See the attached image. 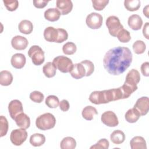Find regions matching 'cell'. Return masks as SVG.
<instances>
[{
  "instance_id": "cell-18",
  "label": "cell",
  "mask_w": 149,
  "mask_h": 149,
  "mask_svg": "<svg viewBox=\"0 0 149 149\" xmlns=\"http://www.w3.org/2000/svg\"><path fill=\"white\" fill-rule=\"evenodd\" d=\"M14 120L17 126L20 128L26 129L30 127V119L28 115L24 112L18 115Z\"/></svg>"
},
{
  "instance_id": "cell-34",
  "label": "cell",
  "mask_w": 149,
  "mask_h": 149,
  "mask_svg": "<svg viewBox=\"0 0 149 149\" xmlns=\"http://www.w3.org/2000/svg\"><path fill=\"white\" fill-rule=\"evenodd\" d=\"M116 37L121 42H128L131 40V36L129 31L124 29H122L117 34Z\"/></svg>"
},
{
  "instance_id": "cell-39",
  "label": "cell",
  "mask_w": 149,
  "mask_h": 149,
  "mask_svg": "<svg viewBox=\"0 0 149 149\" xmlns=\"http://www.w3.org/2000/svg\"><path fill=\"white\" fill-rule=\"evenodd\" d=\"M81 63L84 65L86 70V76H90L94 70V65L93 63L89 60H84L81 61Z\"/></svg>"
},
{
  "instance_id": "cell-6",
  "label": "cell",
  "mask_w": 149,
  "mask_h": 149,
  "mask_svg": "<svg viewBox=\"0 0 149 149\" xmlns=\"http://www.w3.org/2000/svg\"><path fill=\"white\" fill-rule=\"evenodd\" d=\"M106 26L110 35L116 37L117 34L123 29L119 19L115 16H110L106 20Z\"/></svg>"
},
{
  "instance_id": "cell-31",
  "label": "cell",
  "mask_w": 149,
  "mask_h": 149,
  "mask_svg": "<svg viewBox=\"0 0 149 149\" xmlns=\"http://www.w3.org/2000/svg\"><path fill=\"white\" fill-rule=\"evenodd\" d=\"M133 49L136 54H143L146 49V45L144 41L137 40L133 44Z\"/></svg>"
},
{
  "instance_id": "cell-2",
  "label": "cell",
  "mask_w": 149,
  "mask_h": 149,
  "mask_svg": "<svg viewBox=\"0 0 149 149\" xmlns=\"http://www.w3.org/2000/svg\"><path fill=\"white\" fill-rule=\"evenodd\" d=\"M90 101L95 105L107 104L111 101H115L113 89L94 91L92 92L89 96Z\"/></svg>"
},
{
  "instance_id": "cell-24",
  "label": "cell",
  "mask_w": 149,
  "mask_h": 149,
  "mask_svg": "<svg viewBox=\"0 0 149 149\" xmlns=\"http://www.w3.org/2000/svg\"><path fill=\"white\" fill-rule=\"evenodd\" d=\"M98 112L97 109L90 105L84 107L81 112L82 116L87 120H91L93 119L94 115H97Z\"/></svg>"
},
{
  "instance_id": "cell-17",
  "label": "cell",
  "mask_w": 149,
  "mask_h": 149,
  "mask_svg": "<svg viewBox=\"0 0 149 149\" xmlns=\"http://www.w3.org/2000/svg\"><path fill=\"white\" fill-rule=\"evenodd\" d=\"M127 23L129 26L132 30H139L142 27L143 20L139 15L134 14L129 17Z\"/></svg>"
},
{
  "instance_id": "cell-30",
  "label": "cell",
  "mask_w": 149,
  "mask_h": 149,
  "mask_svg": "<svg viewBox=\"0 0 149 149\" xmlns=\"http://www.w3.org/2000/svg\"><path fill=\"white\" fill-rule=\"evenodd\" d=\"M140 3L139 0H125L124 1L125 8L131 12L137 10L140 7Z\"/></svg>"
},
{
  "instance_id": "cell-22",
  "label": "cell",
  "mask_w": 149,
  "mask_h": 149,
  "mask_svg": "<svg viewBox=\"0 0 149 149\" xmlns=\"http://www.w3.org/2000/svg\"><path fill=\"white\" fill-rule=\"evenodd\" d=\"M140 114L134 108L129 109L125 113V118L126 120L129 123L136 122L140 117Z\"/></svg>"
},
{
  "instance_id": "cell-16",
  "label": "cell",
  "mask_w": 149,
  "mask_h": 149,
  "mask_svg": "<svg viewBox=\"0 0 149 149\" xmlns=\"http://www.w3.org/2000/svg\"><path fill=\"white\" fill-rule=\"evenodd\" d=\"M26 62V59L23 54L17 53L12 55L10 60V63L12 66L16 69H22L23 68Z\"/></svg>"
},
{
  "instance_id": "cell-38",
  "label": "cell",
  "mask_w": 149,
  "mask_h": 149,
  "mask_svg": "<svg viewBox=\"0 0 149 149\" xmlns=\"http://www.w3.org/2000/svg\"><path fill=\"white\" fill-rule=\"evenodd\" d=\"M3 2L4 3L5 6L7 9V10L11 12L16 10L19 6V2L17 0H14V1L3 0Z\"/></svg>"
},
{
  "instance_id": "cell-43",
  "label": "cell",
  "mask_w": 149,
  "mask_h": 149,
  "mask_svg": "<svg viewBox=\"0 0 149 149\" xmlns=\"http://www.w3.org/2000/svg\"><path fill=\"white\" fill-rule=\"evenodd\" d=\"M141 72L143 76H149V63L148 62H144L141 66Z\"/></svg>"
},
{
  "instance_id": "cell-36",
  "label": "cell",
  "mask_w": 149,
  "mask_h": 149,
  "mask_svg": "<svg viewBox=\"0 0 149 149\" xmlns=\"http://www.w3.org/2000/svg\"><path fill=\"white\" fill-rule=\"evenodd\" d=\"M0 124H1L0 136L3 137L6 134L8 130V127H9L8 122L5 116H1Z\"/></svg>"
},
{
  "instance_id": "cell-5",
  "label": "cell",
  "mask_w": 149,
  "mask_h": 149,
  "mask_svg": "<svg viewBox=\"0 0 149 149\" xmlns=\"http://www.w3.org/2000/svg\"><path fill=\"white\" fill-rule=\"evenodd\" d=\"M28 55L31 58L33 64L36 66L41 65L45 61L44 52L38 45L31 46L29 49Z\"/></svg>"
},
{
  "instance_id": "cell-13",
  "label": "cell",
  "mask_w": 149,
  "mask_h": 149,
  "mask_svg": "<svg viewBox=\"0 0 149 149\" xmlns=\"http://www.w3.org/2000/svg\"><path fill=\"white\" fill-rule=\"evenodd\" d=\"M72 77L75 79H80L86 75V70L84 65L81 63H77L73 65L71 70L69 72Z\"/></svg>"
},
{
  "instance_id": "cell-26",
  "label": "cell",
  "mask_w": 149,
  "mask_h": 149,
  "mask_svg": "<svg viewBox=\"0 0 149 149\" xmlns=\"http://www.w3.org/2000/svg\"><path fill=\"white\" fill-rule=\"evenodd\" d=\"M110 139L113 143L115 144H120L125 141V134L122 131L120 130H116L111 133Z\"/></svg>"
},
{
  "instance_id": "cell-11",
  "label": "cell",
  "mask_w": 149,
  "mask_h": 149,
  "mask_svg": "<svg viewBox=\"0 0 149 149\" xmlns=\"http://www.w3.org/2000/svg\"><path fill=\"white\" fill-rule=\"evenodd\" d=\"M8 111L10 116L14 120L18 115L23 112L22 102L18 100H12L8 105Z\"/></svg>"
},
{
  "instance_id": "cell-4",
  "label": "cell",
  "mask_w": 149,
  "mask_h": 149,
  "mask_svg": "<svg viewBox=\"0 0 149 149\" xmlns=\"http://www.w3.org/2000/svg\"><path fill=\"white\" fill-rule=\"evenodd\" d=\"M52 63L56 69L62 73L69 72L73 65L72 61L70 58L63 55L55 57L53 59Z\"/></svg>"
},
{
  "instance_id": "cell-45",
  "label": "cell",
  "mask_w": 149,
  "mask_h": 149,
  "mask_svg": "<svg viewBox=\"0 0 149 149\" xmlns=\"http://www.w3.org/2000/svg\"><path fill=\"white\" fill-rule=\"evenodd\" d=\"M143 36L147 39H149V37H148V22H147L143 27Z\"/></svg>"
},
{
  "instance_id": "cell-14",
  "label": "cell",
  "mask_w": 149,
  "mask_h": 149,
  "mask_svg": "<svg viewBox=\"0 0 149 149\" xmlns=\"http://www.w3.org/2000/svg\"><path fill=\"white\" fill-rule=\"evenodd\" d=\"M29 44L28 40L26 38L21 36H16L11 40L12 47L16 50L25 49Z\"/></svg>"
},
{
  "instance_id": "cell-29",
  "label": "cell",
  "mask_w": 149,
  "mask_h": 149,
  "mask_svg": "<svg viewBox=\"0 0 149 149\" xmlns=\"http://www.w3.org/2000/svg\"><path fill=\"white\" fill-rule=\"evenodd\" d=\"M76 147V141L72 137L63 138L60 143V147L62 149H74Z\"/></svg>"
},
{
  "instance_id": "cell-8",
  "label": "cell",
  "mask_w": 149,
  "mask_h": 149,
  "mask_svg": "<svg viewBox=\"0 0 149 149\" xmlns=\"http://www.w3.org/2000/svg\"><path fill=\"white\" fill-rule=\"evenodd\" d=\"M27 132L24 129H17L12 131L10 135V140L15 146L22 145L27 139Z\"/></svg>"
},
{
  "instance_id": "cell-20",
  "label": "cell",
  "mask_w": 149,
  "mask_h": 149,
  "mask_svg": "<svg viewBox=\"0 0 149 149\" xmlns=\"http://www.w3.org/2000/svg\"><path fill=\"white\" fill-rule=\"evenodd\" d=\"M132 149H146L147 145L145 139L141 136H135L130 141Z\"/></svg>"
},
{
  "instance_id": "cell-33",
  "label": "cell",
  "mask_w": 149,
  "mask_h": 149,
  "mask_svg": "<svg viewBox=\"0 0 149 149\" xmlns=\"http://www.w3.org/2000/svg\"><path fill=\"white\" fill-rule=\"evenodd\" d=\"M45 104L50 108H56L59 104V98L54 95H48L45 99Z\"/></svg>"
},
{
  "instance_id": "cell-37",
  "label": "cell",
  "mask_w": 149,
  "mask_h": 149,
  "mask_svg": "<svg viewBox=\"0 0 149 149\" xmlns=\"http://www.w3.org/2000/svg\"><path fill=\"white\" fill-rule=\"evenodd\" d=\"M30 98L34 102L41 103L44 98V95L38 91H34L30 93Z\"/></svg>"
},
{
  "instance_id": "cell-42",
  "label": "cell",
  "mask_w": 149,
  "mask_h": 149,
  "mask_svg": "<svg viewBox=\"0 0 149 149\" xmlns=\"http://www.w3.org/2000/svg\"><path fill=\"white\" fill-rule=\"evenodd\" d=\"M49 1L46 0H34L33 1L34 6L38 9L44 8L48 3Z\"/></svg>"
},
{
  "instance_id": "cell-44",
  "label": "cell",
  "mask_w": 149,
  "mask_h": 149,
  "mask_svg": "<svg viewBox=\"0 0 149 149\" xmlns=\"http://www.w3.org/2000/svg\"><path fill=\"white\" fill-rule=\"evenodd\" d=\"M69 103L66 100H63L59 102V108L62 111H67L69 109Z\"/></svg>"
},
{
  "instance_id": "cell-41",
  "label": "cell",
  "mask_w": 149,
  "mask_h": 149,
  "mask_svg": "<svg viewBox=\"0 0 149 149\" xmlns=\"http://www.w3.org/2000/svg\"><path fill=\"white\" fill-rule=\"evenodd\" d=\"M58 36L57 40L56 42L57 43H61L63 41H66L68 38V34L66 30L61 28H58Z\"/></svg>"
},
{
  "instance_id": "cell-1",
  "label": "cell",
  "mask_w": 149,
  "mask_h": 149,
  "mask_svg": "<svg viewBox=\"0 0 149 149\" xmlns=\"http://www.w3.org/2000/svg\"><path fill=\"white\" fill-rule=\"evenodd\" d=\"M132 53L127 47H116L108 50L103 59L105 69L112 75L123 73L132 62Z\"/></svg>"
},
{
  "instance_id": "cell-19",
  "label": "cell",
  "mask_w": 149,
  "mask_h": 149,
  "mask_svg": "<svg viewBox=\"0 0 149 149\" xmlns=\"http://www.w3.org/2000/svg\"><path fill=\"white\" fill-rule=\"evenodd\" d=\"M58 36V29L53 27H48L44 31V37L47 41L56 42Z\"/></svg>"
},
{
  "instance_id": "cell-35",
  "label": "cell",
  "mask_w": 149,
  "mask_h": 149,
  "mask_svg": "<svg viewBox=\"0 0 149 149\" xmlns=\"http://www.w3.org/2000/svg\"><path fill=\"white\" fill-rule=\"evenodd\" d=\"M93 6L96 10H102L109 3L108 0H92Z\"/></svg>"
},
{
  "instance_id": "cell-46",
  "label": "cell",
  "mask_w": 149,
  "mask_h": 149,
  "mask_svg": "<svg viewBox=\"0 0 149 149\" xmlns=\"http://www.w3.org/2000/svg\"><path fill=\"white\" fill-rule=\"evenodd\" d=\"M148 5H147L145 8H144V9H143V13H144V15L147 17H148Z\"/></svg>"
},
{
  "instance_id": "cell-25",
  "label": "cell",
  "mask_w": 149,
  "mask_h": 149,
  "mask_svg": "<svg viewBox=\"0 0 149 149\" xmlns=\"http://www.w3.org/2000/svg\"><path fill=\"white\" fill-rule=\"evenodd\" d=\"M45 142V137L40 133H34L30 137V143L34 147L42 146Z\"/></svg>"
},
{
  "instance_id": "cell-32",
  "label": "cell",
  "mask_w": 149,
  "mask_h": 149,
  "mask_svg": "<svg viewBox=\"0 0 149 149\" xmlns=\"http://www.w3.org/2000/svg\"><path fill=\"white\" fill-rule=\"evenodd\" d=\"M77 50L76 45L72 42H68L62 47V51L65 55H73Z\"/></svg>"
},
{
  "instance_id": "cell-21",
  "label": "cell",
  "mask_w": 149,
  "mask_h": 149,
  "mask_svg": "<svg viewBox=\"0 0 149 149\" xmlns=\"http://www.w3.org/2000/svg\"><path fill=\"white\" fill-rule=\"evenodd\" d=\"M61 15L57 8H49L45 11L44 17L49 22H55L59 19Z\"/></svg>"
},
{
  "instance_id": "cell-27",
  "label": "cell",
  "mask_w": 149,
  "mask_h": 149,
  "mask_svg": "<svg viewBox=\"0 0 149 149\" xmlns=\"http://www.w3.org/2000/svg\"><path fill=\"white\" fill-rule=\"evenodd\" d=\"M42 72L44 75L48 78L55 76L56 73V68L52 62H47L42 68Z\"/></svg>"
},
{
  "instance_id": "cell-23",
  "label": "cell",
  "mask_w": 149,
  "mask_h": 149,
  "mask_svg": "<svg viewBox=\"0 0 149 149\" xmlns=\"http://www.w3.org/2000/svg\"><path fill=\"white\" fill-rule=\"evenodd\" d=\"M18 28L20 33L24 34H29L33 31V25L30 20H23L19 24Z\"/></svg>"
},
{
  "instance_id": "cell-7",
  "label": "cell",
  "mask_w": 149,
  "mask_h": 149,
  "mask_svg": "<svg viewBox=\"0 0 149 149\" xmlns=\"http://www.w3.org/2000/svg\"><path fill=\"white\" fill-rule=\"evenodd\" d=\"M140 80V75L139 71L135 69H132L127 73L124 84L134 92L137 89V85Z\"/></svg>"
},
{
  "instance_id": "cell-28",
  "label": "cell",
  "mask_w": 149,
  "mask_h": 149,
  "mask_svg": "<svg viewBox=\"0 0 149 149\" xmlns=\"http://www.w3.org/2000/svg\"><path fill=\"white\" fill-rule=\"evenodd\" d=\"M13 81L12 73L8 70H2L0 72V84L2 86H9Z\"/></svg>"
},
{
  "instance_id": "cell-10",
  "label": "cell",
  "mask_w": 149,
  "mask_h": 149,
  "mask_svg": "<svg viewBox=\"0 0 149 149\" xmlns=\"http://www.w3.org/2000/svg\"><path fill=\"white\" fill-rule=\"evenodd\" d=\"M101 122L109 127H115L119 124V121L116 114L111 111L104 112L101 118Z\"/></svg>"
},
{
  "instance_id": "cell-40",
  "label": "cell",
  "mask_w": 149,
  "mask_h": 149,
  "mask_svg": "<svg viewBox=\"0 0 149 149\" xmlns=\"http://www.w3.org/2000/svg\"><path fill=\"white\" fill-rule=\"evenodd\" d=\"M109 143L108 140L106 139H101L98 141V142L90 147V148H102V149H108L109 148Z\"/></svg>"
},
{
  "instance_id": "cell-12",
  "label": "cell",
  "mask_w": 149,
  "mask_h": 149,
  "mask_svg": "<svg viewBox=\"0 0 149 149\" xmlns=\"http://www.w3.org/2000/svg\"><path fill=\"white\" fill-rule=\"evenodd\" d=\"M134 108L140 113L141 116L146 115L149 110V100L147 97L139 98L135 103Z\"/></svg>"
},
{
  "instance_id": "cell-15",
  "label": "cell",
  "mask_w": 149,
  "mask_h": 149,
  "mask_svg": "<svg viewBox=\"0 0 149 149\" xmlns=\"http://www.w3.org/2000/svg\"><path fill=\"white\" fill-rule=\"evenodd\" d=\"M56 6L63 15L70 13L73 8V3L70 0H58L56 2Z\"/></svg>"
},
{
  "instance_id": "cell-3",
  "label": "cell",
  "mask_w": 149,
  "mask_h": 149,
  "mask_svg": "<svg viewBox=\"0 0 149 149\" xmlns=\"http://www.w3.org/2000/svg\"><path fill=\"white\" fill-rule=\"evenodd\" d=\"M56 123L55 116L51 113H45L40 115L36 120L37 127L41 130H47L54 127Z\"/></svg>"
},
{
  "instance_id": "cell-9",
  "label": "cell",
  "mask_w": 149,
  "mask_h": 149,
  "mask_svg": "<svg viewBox=\"0 0 149 149\" xmlns=\"http://www.w3.org/2000/svg\"><path fill=\"white\" fill-rule=\"evenodd\" d=\"M103 18L101 15L95 12L88 14L86 19L87 26L91 29H98L102 24Z\"/></svg>"
}]
</instances>
